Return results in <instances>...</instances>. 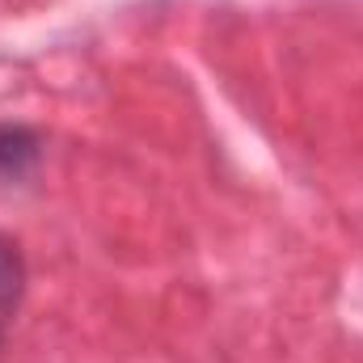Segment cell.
Masks as SVG:
<instances>
[{
	"instance_id": "obj_2",
	"label": "cell",
	"mask_w": 363,
	"mask_h": 363,
	"mask_svg": "<svg viewBox=\"0 0 363 363\" xmlns=\"http://www.w3.org/2000/svg\"><path fill=\"white\" fill-rule=\"evenodd\" d=\"M21 291H26V258L9 237H0V313L17 308Z\"/></svg>"
},
{
	"instance_id": "obj_1",
	"label": "cell",
	"mask_w": 363,
	"mask_h": 363,
	"mask_svg": "<svg viewBox=\"0 0 363 363\" xmlns=\"http://www.w3.org/2000/svg\"><path fill=\"white\" fill-rule=\"evenodd\" d=\"M43 161V140L26 123H4L0 127V178L21 182L30 178Z\"/></svg>"
}]
</instances>
